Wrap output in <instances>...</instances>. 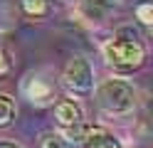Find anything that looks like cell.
<instances>
[{
  "label": "cell",
  "instance_id": "13",
  "mask_svg": "<svg viewBox=\"0 0 153 148\" xmlns=\"http://www.w3.org/2000/svg\"><path fill=\"white\" fill-rule=\"evenodd\" d=\"M7 69H10V62H7V57H5L3 52H0V77H3V74L7 72Z\"/></svg>",
  "mask_w": 153,
  "mask_h": 148
},
{
  "label": "cell",
  "instance_id": "1",
  "mask_svg": "<svg viewBox=\"0 0 153 148\" xmlns=\"http://www.w3.org/2000/svg\"><path fill=\"white\" fill-rule=\"evenodd\" d=\"M97 104L114 116L131 114L136 109V89L123 79H106L97 86Z\"/></svg>",
  "mask_w": 153,
  "mask_h": 148
},
{
  "label": "cell",
  "instance_id": "7",
  "mask_svg": "<svg viewBox=\"0 0 153 148\" xmlns=\"http://www.w3.org/2000/svg\"><path fill=\"white\" fill-rule=\"evenodd\" d=\"M111 10V3L109 0H82V13L87 20H104Z\"/></svg>",
  "mask_w": 153,
  "mask_h": 148
},
{
  "label": "cell",
  "instance_id": "6",
  "mask_svg": "<svg viewBox=\"0 0 153 148\" xmlns=\"http://www.w3.org/2000/svg\"><path fill=\"white\" fill-rule=\"evenodd\" d=\"M82 148H121V143H119V138L114 136L109 128H104V126H89Z\"/></svg>",
  "mask_w": 153,
  "mask_h": 148
},
{
  "label": "cell",
  "instance_id": "12",
  "mask_svg": "<svg viewBox=\"0 0 153 148\" xmlns=\"http://www.w3.org/2000/svg\"><path fill=\"white\" fill-rule=\"evenodd\" d=\"M136 17L141 20V25H153V7L148 5V3H143V5H138L136 7Z\"/></svg>",
  "mask_w": 153,
  "mask_h": 148
},
{
  "label": "cell",
  "instance_id": "3",
  "mask_svg": "<svg viewBox=\"0 0 153 148\" xmlns=\"http://www.w3.org/2000/svg\"><path fill=\"white\" fill-rule=\"evenodd\" d=\"M62 84L74 96L91 94L94 91V69L89 64V59H84L82 54H74L62 72Z\"/></svg>",
  "mask_w": 153,
  "mask_h": 148
},
{
  "label": "cell",
  "instance_id": "5",
  "mask_svg": "<svg viewBox=\"0 0 153 148\" xmlns=\"http://www.w3.org/2000/svg\"><path fill=\"white\" fill-rule=\"evenodd\" d=\"M54 118L62 128L67 126H74V123H82L84 121V114H82V106L72 101V99H62V101L54 104Z\"/></svg>",
  "mask_w": 153,
  "mask_h": 148
},
{
  "label": "cell",
  "instance_id": "10",
  "mask_svg": "<svg viewBox=\"0 0 153 148\" xmlns=\"http://www.w3.org/2000/svg\"><path fill=\"white\" fill-rule=\"evenodd\" d=\"M15 118V101L7 94H0V128L10 126Z\"/></svg>",
  "mask_w": 153,
  "mask_h": 148
},
{
  "label": "cell",
  "instance_id": "9",
  "mask_svg": "<svg viewBox=\"0 0 153 148\" xmlns=\"http://www.w3.org/2000/svg\"><path fill=\"white\" fill-rule=\"evenodd\" d=\"M20 7H22V13L27 17H35V20L47 17L52 13V3L50 0H20Z\"/></svg>",
  "mask_w": 153,
  "mask_h": 148
},
{
  "label": "cell",
  "instance_id": "14",
  "mask_svg": "<svg viewBox=\"0 0 153 148\" xmlns=\"http://www.w3.org/2000/svg\"><path fill=\"white\" fill-rule=\"evenodd\" d=\"M0 148H22V146H17V143H10V141H0Z\"/></svg>",
  "mask_w": 153,
  "mask_h": 148
},
{
  "label": "cell",
  "instance_id": "11",
  "mask_svg": "<svg viewBox=\"0 0 153 148\" xmlns=\"http://www.w3.org/2000/svg\"><path fill=\"white\" fill-rule=\"evenodd\" d=\"M40 148H69V146L64 143V138L59 133H47V136H42V146Z\"/></svg>",
  "mask_w": 153,
  "mask_h": 148
},
{
  "label": "cell",
  "instance_id": "8",
  "mask_svg": "<svg viewBox=\"0 0 153 148\" xmlns=\"http://www.w3.org/2000/svg\"><path fill=\"white\" fill-rule=\"evenodd\" d=\"M87 131H89V123H74V126H67L62 128V138H64V143L69 146V148H82L84 143V138H87Z\"/></svg>",
  "mask_w": 153,
  "mask_h": 148
},
{
  "label": "cell",
  "instance_id": "4",
  "mask_svg": "<svg viewBox=\"0 0 153 148\" xmlns=\"http://www.w3.org/2000/svg\"><path fill=\"white\" fill-rule=\"evenodd\" d=\"M22 94L30 99V104L35 106H50L54 101V86L50 79H45L40 74H30L22 82Z\"/></svg>",
  "mask_w": 153,
  "mask_h": 148
},
{
  "label": "cell",
  "instance_id": "2",
  "mask_svg": "<svg viewBox=\"0 0 153 148\" xmlns=\"http://www.w3.org/2000/svg\"><path fill=\"white\" fill-rule=\"evenodd\" d=\"M104 59L109 62V67L119 69V72H133V69L143 67V62H146V47H143L141 39L114 37L104 47Z\"/></svg>",
  "mask_w": 153,
  "mask_h": 148
}]
</instances>
